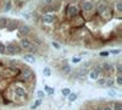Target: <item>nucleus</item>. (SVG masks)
Segmentation results:
<instances>
[{"mask_svg": "<svg viewBox=\"0 0 122 110\" xmlns=\"http://www.w3.org/2000/svg\"><path fill=\"white\" fill-rule=\"evenodd\" d=\"M33 79H36V72L33 71L32 68H29L28 66H25L20 70V73L16 77V81L17 82H21V83H28V82H32Z\"/></svg>", "mask_w": 122, "mask_h": 110, "instance_id": "nucleus-1", "label": "nucleus"}, {"mask_svg": "<svg viewBox=\"0 0 122 110\" xmlns=\"http://www.w3.org/2000/svg\"><path fill=\"white\" fill-rule=\"evenodd\" d=\"M66 17L68 20H73L75 17H77L79 15V6L76 4H68L66 6V12H65Z\"/></svg>", "mask_w": 122, "mask_h": 110, "instance_id": "nucleus-2", "label": "nucleus"}, {"mask_svg": "<svg viewBox=\"0 0 122 110\" xmlns=\"http://www.w3.org/2000/svg\"><path fill=\"white\" fill-rule=\"evenodd\" d=\"M21 52H22V49L18 43H9L7 45H5V55L12 56V55L20 54Z\"/></svg>", "mask_w": 122, "mask_h": 110, "instance_id": "nucleus-3", "label": "nucleus"}, {"mask_svg": "<svg viewBox=\"0 0 122 110\" xmlns=\"http://www.w3.org/2000/svg\"><path fill=\"white\" fill-rule=\"evenodd\" d=\"M79 5H81V10H82V12H86V14L92 12L95 9V3L93 1V0H82Z\"/></svg>", "mask_w": 122, "mask_h": 110, "instance_id": "nucleus-4", "label": "nucleus"}, {"mask_svg": "<svg viewBox=\"0 0 122 110\" xmlns=\"http://www.w3.org/2000/svg\"><path fill=\"white\" fill-rule=\"evenodd\" d=\"M100 67H101L103 73H105L109 77H111L115 73V65L111 63H103V64H100Z\"/></svg>", "mask_w": 122, "mask_h": 110, "instance_id": "nucleus-5", "label": "nucleus"}, {"mask_svg": "<svg viewBox=\"0 0 122 110\" xmlns=\"http://www.w3.org/2000/svg\"><path fill=\"white\" fill-rule=\"evenodd\" d=\"M12 92H14V94H15L17 98H20V99H23V98L27 97V89H26L25 87H22V86L15 84V86L12 87Z\"/></svg>", "mask_w": 122, "mask_h": 110, "instance_id": "nucleus-6", "label": "nucleus"}, {"mask_svg": "<svg viewBox=\"0 0 122 110\" xmlns=\"http://www.w3.org/2000/svg\"><path fill=\"white\" fill-rule=\"evenodd\" d=\"M30 31H32V28L27 25H20V27L17 28V36L20 38H23V37H29L30 34Z\"/></svg>", "mask_w": 122, "mask_h": 110, "instance_id": "nucleus-7", "label": "nucleus"}, {"mask_svg": "<svg viewBox=\"0 0 122 110\" xmlns=\"http://www.w3.org/2000/svg\"><path fill=\"white\" fill-rule=\"evenodd\" d=\"M20 47H21V49L22 50H28L29 49V47L32 45V41H30V38L29 37H23V38H21V41H20Z\"/></svg>", "mask_w": 122, "mask_h": 110, "instance_id": "nucleus-8", "label": "nucleus"}, {"mask_svg": "<svg viewBox=\"0 0 122 110\" xmlns=\"http://www.w3.org/2000/svg\"><path fill=\"white\" fill-rule=\"evenodd\" d=\"M42 21L46 25L54 23L56 21V15L55 14H43L42 15Z\"/></svg>", "mask_w": 122, "mask_h": 110, "instance_id": "nucleus-9", "label": "nucleus"}, {"mask_svg": "<svg viewBox=\"0 0 122 110\" xmlns=\"http://www.w3.org/2000/svg\"><path fill=\"white\" fill-rule=\"evenodd\" d=\"M20 25H21V22H20L18 20H9V22L6 25V29L9 32H12L20 27Z\"/></svg>", "mask_w": 122, "mask_h": 110, "instance_id": "nucleus-10", "label": "nucleus"}, {"mask_svg": "<svg viewBox=\"0 0 122 110\" xmlns=\"http://www.w3.org/2000/svg\"><path fill=\"white\" fill-rule=\"evenodd\" d=\"M109 7V4L107 3H105V1H100V3H98V4H95V9H97V14L100 16L101 14H103L105 10Z\"/></svg>", "mask_w": 122, "mask_h": 110, "instance_id": "nucleus-11", "label": "nucleus"}, {"mask_svg": "<svg viewBox=\"0 0 122 110\" xmlns=\"http://www.w3.org/2000/svg\"><path fill=\"white\" fill-rule=\"evenodd\" d=\"M100 16H101V18H104V21H105V22H107V21H110V20L112 18V10H111L110 6H109V7H107V9H106Z\"/></svg>", "mask_w": 122, "mask_h": 110, "instance_id": "nucleus-12", "label": "nucleus"}, {"mask_svg": "<svg viewBox=\"0 0 122 110\" xmlns=\"http://www.w3.org/2000/svg\"><path fill=\"white\" fill-rule=\"evenodd\" d=\"M60 72H61V75L70 76L71 72H72V67H71L68 64L67 65H64V66H60Z\"/></svg>", "mask_w": 122, "mask_h": 110, "instance_id": "nucleus-13", "label": "nucleus"}, {"mask_svg": "<svg viewBox=\"0 0 122 110\" xmlns=\"http://www.w3.org/2000/svg\"><path fill=\"white\" fill-rule=\"evenodd\" d=\"M23 60L26 63H28V64H34L36 63V58H34V55H32V54H26L25 56H23Z\"/></svg>", "mask_w": 122, "mask_h": 110, "instance_id": "nucleus-14", "label": "nucleus"}, {"mask_svg": "<svg viewBox=\"0 0 122 110\" xmlns=\"http://www.w3.org/2000/svg\"><path fill=\"white\" fill-rule=\"evenodd\" d=\"M89 77L92 78V79H94V81H97V79L100 77V73L97 71V70H94V68H92L90 71H89Z\"/></svg>", "mask_w": 122, "mask_h": 110, "instance_id": "nucleus-15", "label": "nucleus"}, {"mask_svg": "<svg viewBox=\"0 0 122 110\" xmlns=\"http://www.w3.org/2000/svg\"><path fill=\"white\" fill-rule=\"evenodd\" d=\"M114 84H115V79H114V77H107V78H106V82H105V86H104V87L111 88V87H114Z\"/></svg>", "mask_w": 122, "mask_h": 110, "instance_id": "nucleus-16", "label": "nucleus"}, {"mask_svg": "<svg viewBox=\"0 0 122 110\" xmlns=\"http://www.w3.org/2000/svg\"><path fill=\"white\" fill-rule=\"evenodd\" d=\"M7 22H9V18L1 16V17H0V28H6Z\"/></svg>", "mask_w": 122, "mask_h": 110, "instance_id": "nucleus-17", "label": "nucleus"}, {"mask_svg": "<svg viewBox=\"0 0 122 110\" xmlns=\"http://www.w3.org/2000/svg\"><path fill=\"white\" fill-rule=\"evenodd\" d=\"M42 103H43V99H37L34 102V104H32V106H30V110H36L37 108H39L42 105Z\"/></svg>", "mask_w": 122, "mask_h": 110, "instance_id": "nucleus-18", "label": "nucleus"}, {"mask_svg": "<svg viewBox=\"0 0 122 110\" xmlns=\"http://www.w3.org/2000/svg\"><path fill=\"white\" fill-rule=\"evenodd\" d=\"M111 106H112V109H114V110H122V103H121V102H118V100L114 102L112 104H111Z\"/></svg>", "mask_w": 122, "mask_h": 110, "instance_id": "nucleus-19", "label": "nucleus"}, {"mask_svg": "<svg viewBox=\"0 0 122 110\" xmlns=\"http://www.w3.org/2000/svg\"><path fill=\"white\" fill-rule=\"evenodd\" d=\"M95 82H97V84L99 87H104L105 86V82H106V77H99Z\"/></svg>", "mask_w": 122, "mask_h": 110, "instance_id": "nucleus-20", "label": "nucleus"}, {"mask_svg": "<svg viewBox=\"0 0 122 110\" xmlns=\"http://www.w3.org/2000/svg\"><path fill=\"white\" fill-rule=\"evenodd\" d=\"M67 98H68V102H70V103H73V102L76 100V99L78 98V94H77V93H72V92H71V93L68 94V97H67Z\"/></svg>", "mask_w": 122, "mask_h": 110, "instance_id": "nucleus-21", "label": "nucleus"}, {"mask_svg": "<svg viewBox=\"0 0 122 110\" xmlns=\"http://www.w3.org/2000/svg\"><path fill=\"white\" fill-rule=\"evenodd\" d=\"M115 7H116V10H117V12H118V14L122 12V0H116Z\"/></svg>", "mask_w": 122, "mask_h": 110, "instance_id": "nucleus-22", "label": "nucleus"}, {"mask_svg": "<svg viewBox=\"0 0 122 110\" xmlns=\"http://www.w3.org/2000/svg\"><path fill=\"white\" fill-rule=\"evenodd\" d=\"M115 72H116V76H121V73H122V65H121V63H117L116 64Z\"/></svg>", "mask_w": 122, "mask_h": 110, "instance_id": "nucleus-23", "label": "nucleus"}, {"mask_svg": "<svg viewBox=\"0 0 122 110\" xmlns=\"http://www.w3.org/2000/svg\"><path fill=\"white\" fill-rule=\"evenodd\" d=\"M43 75H44L45 77L51 76V68H50V67H48V66H45V67L43 68Z\"/></svg>", "mask_w": 122, "mask_h": 110, "instance_id": "nucleus-24", "label": "nucleus"}, {"mask_svg": "<svg viewBox=\"0 0 122 110\" xmlns=\"http://www.w3.org/2000/svg\"><path fill=\"white\" fill-rule=\"evenodd\" d=\"M11 1H10V0H7V1L5 3V5H4V11L5 12H9L10 11V10H11Z\"/></svg>", "mask_w": 122, "mask_h": 110, "instance_id": "nucleus-25", "label": "nucleus"}, {"mask_svg": "<svg viewBox=\"0 0 122 110\" xmlns=\"http://www.w3.org/2000/svg\"><path fill=\"white\" fill-rule=\"evenodd\" d=\"M44 91H45L48 94H50V95L55 93V89H54V88H51V87H49V86H45V87H44Z\"/></svg>", "mask_w": 122, "mask_h": 110, "instance_id": "nucleus-26", "label": "nucleus"}, {"mask_svg": "<svg viewBox=\"0 0 122 110\" xmlns=\"http://www.w3.org/2000/svg\"><path fill=\"white\" fill-rule=\"evenodd\" d=\"M61 93H62V95H64V97H68V94L71 93V89H70V88H62Z\"/></svg>", "mask_w": 122, "mask_h": 110, "instance_id": "nucleus-27", "label": "nucleus"}, {"mask_svg": "<svg viewBox=\"0 0 122 110\" xmlns=\"http://www.w3.org/2000/svg\"><path fill=\"white\" fill-rule=\"evenodd\" d=\"M114 79L117 86H122V76H116V78H114Z\"/></svg>", "mask_w": 122, "mask_h": 110, "instance_id": "nucleus-28", "label": "nucleus"}, {"mask_svg": "<svg viewBox=\"0 0 122 110\" xmlns=\"http://www.w3.org/2000/svg\"><path fill=\"white\" fill-rule=\"evenodd\" d=\"M101 108H103V110H114L112 106H111V104H109V103L103 104V105H101Z\"/></svg>", "mask_w": 122, "mask_h": 110, "instance_id": "nucleus-29", "label": "nucleus"}, {"mask_svg": "<svg viewBox=\"0 0 122 110\" xmlns=\"http://www.w3.org/2000/svg\"><path fill=\"white\" fill-rule=\"evenodd\" d=\"M109 55H110V53L106 52V50H103V52H100V53H99V56H101V58H107Z\"/></svg>", "mask_w": 122, "mask_h": 110, "instance_id": "nucleus-30", "label": "nucleus"}, {"mask_svg": "<svg viewBox=\"0 0 122 110\" xmlns=\"http://www.w3.org/2000/svg\"><path fill=\"white\" fill-rule=\"evenodd\" d=\"M0 55H5V44L0 43Z\"/></svg>", "mask_w": 122, "mask_h": 110, "instance_id": "nucleus-31", "label": "nucleus"}, {"mask_svg": "<svg viewBox=\"0 0 122 110\" xmlns=\"http://www.w3.org/2000/svg\"><path fill=\"white\" fill-rule=\"evenodd\" d=\"M109 53L112 55H118L121 53V49H111V52H109Z\"/></svg>", "mask_w": 122, "mask_h": 110, "instance_id": "nucleus-32", "label": "nucleus"}, {"mask_svg": "<svg viewBox=\"0 0 122 110\" xmlns=\"http://www.w3.org/2000/svg\"><path fill=\"white\" fill-rule=\"evenodd\" d=\"M37 95H38V99H43L44 95H45V93H44V91H38L37 92Z\"/></svg>", "mask_w": 122, "mask_h": 110, "instance_id": "nucleus-33", "label": "nucleus"}, {"mask_svg": "<svg viewBox=\"0 0 122 110\" xmlns=\"http://www.w3.org/2000/svg\"><path fill=\"white\" fill-rule=\"evenodd\" d=\"M81 60H82L81 58H72V59H71V61H72L73 64H78V63H81Z\"/></svg>", "mask_w": 122, "mask_h": 110, "instance_id": "nucleus-34", "label": "nucleus"}, {"mask_svg": "<svg viewBox=\"0 0 122 110\" xmlns=\"http://www.w3.org/2000/svg\"><path fill=\"white\" fill-rule=\"evenodd\" d=\"M53 47H54L55 49H57V50H59V49L61 48V47H60V44H59L57 42H53Z\"/></svg>", "mask_w": 122, "mask_h": 110, "instance_id": "nucleus-35", "label": "nucleus"}, {"mask_svg": "<svg viewBox=\"0 0 122 110\" xmlns=\"http://www.w3.org/2000/svg\"><path fill=\"white\" fill-rule=\"evenodd\" d=\"M109 95L110 97H115L116 95V91H115V89H111V91L109 92Z\"/></svg>", "mask_w": 122, "mask_h": 110, "instance_id": "nucleus-36", "label": "nucleus"}, {"mask_svg": "<svg viewBox=\"0 0 122 110\" xmlns=\"http://www.w3.org/2000/svg\"><path fill=\"white\" fill-rule=\"evenodd\" d=\"M44 3L46 5H50V4H53V0H44Z\"/></svg>", "mask_w": 122, "mask_h": 110, "instance_id": "nucleus-37", "label": "nucleus"}, {"mask_svg": "<svg viewBox=\"0 0 122 110\" xmlns=\"http://www.w3.org/2000/svg\"><path fill=\"white\" fill-rule=\"evenodd\" d=\"M94 110H103V108H101V105H98L94 108Z\"/></svg>", "mask_w": 122, "mask_h": 110, "instance_id": "nucleus-38", "label": "nucleus"}, {"mask_svg": "<svg viewBox=\"0 0 122 110\" xmlns=\"http://www.w3.org/2000/svg\"><path fill=\"white\" fill-rule=\"evenodd\" d=\"M15 1H20V0H15Z\"/></svg>", "mask_w": 122, "mask_h": 110, "instance_id": "nucleus-39", "label": "nucleus"}]
</instances>
